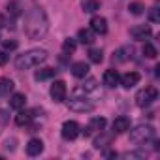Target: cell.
<instances>
[{
  "label": "cell",
  "mask_w": 160,
  "mask_h": 160,
  "mask_svg": "<svg viewBox=\"0 0 160 160\" xmlns=\"http://www.w3.org/2000/svg\"><path fill=\"white\" fill-rule=\"evenodd\" d=\"M49 30V21L47 15L42 8H32L28 10L27 17H25V34L30 40H42Z\"/></svg>",
  "instance_id": "1"
},
{
  "label": "cell",
  "mask_w": 160,
  "mask_h": 160,
  "mask_svg": "<svg viewBox=\"0 0 160 160\" xmlns=\"http://www.w3.org/2000/svg\"><path fill=\"white\" fill-rule=\"evenodd\" d=\"M47 60V51L45 49H28L23 55H19L15 58V68L17 70H30L40 66L42 62Z\"/></svg>",
  "instance_id": "2"
},
{
  "label": "cell",
  "mask_w": 160,
  "mask_h": 160,
  "mask_svg": "<svg viewBox=\"0 0 160 160\" xmlns=\"http://www.w3.org/2000/svg\"><path fill=\"white\" fill-rule=\"evenodd\" d=\"M154 138V128L151 124H139L130 132V141L132 143H147Z\"/></svg>",
  "instance_id": "3"
},
{
  "label": "cell",
  "mask_w": 160,
  "mask_h": 160,
  "mask_svg": "<svg viewBox=\"0 0 160 160\" xmlns=\"http://www.w3.org/2000/svg\"><path fill=\"white\" fill-rule=\"evenodd\" d=\"M156 98H158V91H156L154 87H145V89H141V91L136 94V104H138L139 108H147V106H151Z\"/></svg>",
  "instance_id": "4"
},
{
  "label": "cell",
  "mask_w": 160,
  "mask_h": 160,
  "mask_svg": "<svg viewBox=\"0 0 160 160\" xmlns=\"http://www.w3.org/2000/svg\"><path fill=\"white\" fill-rule=\"evenodd\" d=\"M68 108L73 113H89V111L94 109V104L91 100H87V98H72L68 102Z\"/></svg>",
  "instance_id": "5"
},
{
  "label": "cell",
  "mask_w": 160,
  "mask_h": 160,
  "mask_svg": "<svg viewBox=\"0 0 160 160\" xmlns=\"http://www.w3.org/2000/svg\"><path fill=\"white\" fill-rule=\"evenodd\" d=\"M66 92H68V89H66V83L64 81H55L53 85H51V91H49V94H51V98L58 104V102H64L66 100Z\"/></svg>",
  "instance_id": "6"
},
{
  "label": "cell",
  "mask_w": 160,
  "mask_h": 160,
  "mask_svg": "<svg viewBox=\"0 0 160 160\" xmlns=\"http://www.w3.org/2000/svg\"><path fill=\"white\" fill-rule=\"evenodd\" d=\"M77 136H79V124L75 121H66L62 124V138L70 141V139H75Z\"/></svg>",
  "instance_id": "7"
},
{
  "label": "cell",
  "mask_w": 160,
  "mask_h": 160,
  "mask_svg": "<svg viewBox=\"0 0 160 160\" xmlns=\"http://www.w3.org/2000/svg\"><path fill=\"white\" fill-rule=\"evenodd\" d=\"M139 73L138 72H128V73H124V75H121L119 77V83L124 87V89H132V87H136L138 83H139Z\"/></svg>",
  "instance_id": "8"
},
{
  "label": "cell",
  "mask_w": 160,
  "mask_h": 160,
  "mask_svg": "<svg viewBox=\"0 0 160 160\" xmlns=\"http://www.w3.org/2000/svg\"><path fill=\"white\" fill-rule=\"evenodd\" d=\"M151 34H152V30H151L149 25H139V27H132L130 28V36L134 40H147Z\"/></svg>",
  "instance_id": "9"
},
{
  "label": "cell",
  "mask_w": 160,
  "mask_h": 160,
  "mask_svg": "<svg viewBox=\"0 0 160 160\" xmlns=\"http://www.w3.org/2000/svg\"><path fill=\"white\" fill-rule=\"evenodd\" d=\"M91 30L94 34H106L108 32V21L104 17H100V15H94L91 19Z\"/></svg>",
  "instance_id": "10"
},
{
  "label": "cell",
  "mask_w": 160,
  "mask_h": 160,
  "mask_svg": "<svg viewBox=\"0 0 160 160\" xmlns=\"http://www.w3.org/2000/svg\"><path fill=\"white\" fill-rule=\"evenodd\" d=\"M104 128H106V119H104V117H96V119H92L91 124L83 130V134H85V136H92V132H102Z\"/></svg>",
  "instance_id": "11"
},
{
  "label": "cell",
  "mask_w": 160,
  "mask_h": 160,
  "mask_svg": "<svg viewBox=\"0 0 160 160\" xmlns=\"http://www.w3.org/2000/svg\"><path fill=\"white\" fill-rule=\"evenodd\" d=\"M111 128H113V134H122V132L130 130V119L128 117H117L113 121Z\"/></svg>",
  "instance_id": "12"
},
{
  "label": "cell",
  "mask_w": 160,
  "mask_h": 160,
  "mask_svg": "<svg viewBox=\"0 0 160 160\" xmlns=\"http://www.w3.org/2000/svg\"><path fill=\"white\" fill-rule=\"evenodd\" d=\"M42 151H43V141H42V139L32 138V139L27 143V154H28V156H38Z\"/></svg>",
  "instance_id": "13"
},
{
  "label": "cell",
  "mask_w": 160,
  "mask_h": 160,
  "mask_svg": "<svg viewBox=\"0 0 160 160\" xmlns=\"http://www.w3.org/2000/svg\"><path fill=\"white\" fill-rule=\"evenodd\" d=\"M119 73H117V70H106V73H104V85L106 87H109V89H113V87H117L119 85Z\"/></svg>",
  "instance_id": "14"
},
{
  "label": "cell",
  "mask_w": 160,
  "mask_h": 160,
  "mask_svg": "<svg viewBox=\"0 0 160 160\" xmlns=\"http://www.w3.org/2000/svg\"><path fill=\"white\" fill-rule=\"evenodd\" d=\"M72 73L75 77H79V79L87 77L89 75V64L87 62H75V64H72Z\"/></svg>",
  "instance_id": "15"
},
{
  "label": "cell",
  "mask_w": 160,
  "mask_h": 160,
  "mask_svg": "<svg viewBox=\"0 0 160 160\" xmlns=\"http://www.w3.org/2000/svg\"><path fill=\"white\" fill-rule=\"evenodd\" d=\"M77 40L81 42V43H85V45H91L94 42V32L91 28H81V30L77 32Z\"/></svg>",
  "instance_id": "16"
},
{
  "label": "cell",
  "mask_w": 160,
  "mask_h": 160,
  "mask_svg": "<svg viewBox=\"0 0 160 160\" xmlns=\"http://www.w3.org/2000/svg\"><path fill=\"white\" fill-rule=\"evenodd\" d=\"M13 81L8 77H2L0 79V98H4V96H10V92L13 91Z\"/></svg>",
  "instance_id": "17"
},
{
  "label": "cell",
  "mask_w": 160,
  "mask_h": 160,
  "mask_svg": "<svg viewBox=\"0 0 160 160\" xmlns=\"http://www.w3.org/2000/svg\"><path fill=\"white\" fill-rule=\"evenodd\" d=\"M25 104H27V98H25V94H21V92H15V94L10 98V108H13V109H23Z\"/></svg>",
  "instance_id": "18"
},
{
  "label": "cell",
  "mask_w": 160,
  "mask_h": 160,
  "mask_svg": "<svg viewBox=\"0 0 160 160\" xmlns=\"http://www.w3.org/2000/svg\"><path fill=\"white\" fill-rule=\"evenodd\" d=\"M32 121V111H19L15 115V124L17 126H27Z\"/></svg>",
  "instance_id": "19"
},
{
  "label": "cell",
  "mask_w": 160,
  "mask_h": 160,
  "mask_svg": "<svg viewBox=\"0 0 160 160\" xmlns=\"http://www.w3.org/2000/svg\"><path fill=\"white\" fill-rule=\"evenodd\" d=\"M128 55H132V49L121 47V49L113 55V62H124V60H128Z\"/></svg>",
  "instance_id": "20"
},
{
  "label": "cell",
  "mask_w": 160,
  "mask_h": 160,
  "mask_svg": "<svg viewBox=\"0 0 160 160\" xmlns=\"http://www.w3.org/2000/svg\"><path fill=\"white\" fill-rule=\"evenodd\" d=\"M53 75H55V68H42V70H38V72L34 73V77L38 79V81L49 79V77H53Z\"/></svg>",
  "instance_id": "21"
},
{
  "label": "cell",
  "mask_w": 160,
  "mask_h": 160,
  "mask_svg": "<svg viewBox=\"0 0 160 160\" xmlns=\"http://www.w3.org/2000/svg\"><path fill=\"white\" fill-rule=\"evenodd\" d=\"M89 58H91V62L100 64V62L104 60V51H102V49H91V51H89Z\"/></svg>",
  "instance_id": "22"
},
{
  "label": "cell",
  "mask_w": 160,
  "mask_h": 160,
  "mask_svg": "<svg viewBox=\"0 0 160 160\" xmlns=\"http://www.w3.org/2000/svg\"><path fill=\"white\" fill-rule=\"evenodd\" d=\"M100 8V2L98 0H85L83 2V12H87V13H92V12H96Z\"/></svg>",
  "instance_id": "23"
},
{
  "label": "cell",
  "mask_w": 160,
  "mask_h": 160,
  "mask_svg": "<svg viewBox=\"0 0 160 160\" xmlns=\"http://www.w3.org/2000/svg\"><path fill=\"white\" fill-rule=\"evenodd\" d=\"M109 141H111V136H108V134H102V132H100V138H96V139H94V147H96V149H102V147L109 145Z\"/></svg>",
  "instance_id": "24"
},
{
  "label": "cell",
  "mask_w": 160,
  "mask_h": 160,
  "mask_svg": "<svg viewBox=\"0 0 160 160\" xmlns=\"http://www.w3.org/2000/svg\"><path fill=\"white\" fill-rule=\"evenodd\" d=\"M75 49H77V43H75L72 38L64 40V43H62V51H64L66 55H70V53H75Z\"/></svg>",
  "instance_id": "25"
},
{
  "label": "cell",
  "mask_w": 160,
  "mask_h": 160,
  "mask_svg": "<svg viewBox=\"0 0 160 160\" xmlns=\"http://www.w3.org/2000/svg\"><path fill=\"white\" fill-rule=\"evenodd\" d=\"M143 55H145L147 58H156L158 53H156V47H154L152 43H145V45H143Z\"/></svg>",
  "instance_id": "26"
},
{
  "label": "cell",
  "mask_w": 160,
  "mask_h": 160,
  "mask_svg": "<svg viewBox=\"0 0 160 160\" xmlns=\"http://www.w3.org/2000/svg\"><path fill=\"white\" fill-rule=\"evenodd\" d=\"M128 10H130V13H134V15H141L143 10H145V6H143L141 2H132Z\"/></svg>",
  "instance_id": "27"
},
{
  "label": "cell",
  "mask_w": 160,
  "mask_h": 160,
  "mask_svg": "<svg viewBox=\"0 0 160 160\" xmlns=\"http://www.w3.org/2000/svg\"><path fill=\"white\" fill-rule=\"evenodd\" d=\"M8 12H10L13 17H17V15L21 13V12H19V4H17V2H12V4H8Z\"/></svg>",
  "instance_id": "28"
},
{
  "label": "cell",
  "mask_w": 160,
  "mask_h": 160,
  "mask_svg": "<svg viewBox=\"0 0 160 160\" xmlns=\"http://www.w3.org/2000/svg\"><path fill=\"white\" fill-rule=\"evenodd\" d=\"M149 19H151V23H158V21H160L158 8H151V12H149Z\"/></svg>",
  "instance_id": "29"
},
{
  "label": "cell",
  "mask_w": 160,
  "mask_h": 160,
  "mask_svg": "<svg viewBox=\"0 0 160 160\" xmlns=\"http://www.w3.org/2000/svg\"><path fill=\"white\" fill-rule=\"evenodd\" d=\"M96 89V79H89V81L83 85V91L85 92H89V91H94Z\"/></svg>",
  "instance_id": "30"
},
{
  "label": "cell",
  "mask_w": 160,
  "mask_h": 160,
  "mask_svg": "<svg viewBox=\"0 0 160 160\" xmlns=\"http://www.w3.org/2000/svg\"><path fill=\"white\" fill-rule=\"evenodd\" d=\"M4 49H8V51L17 49V42H15V40H6V42H4Z\"/></svg>",
  "instance_id": "31"
},
{
  "label": "cell",
  "mask_w": 160,
  "mask_h": 160,
  "mask_svg": "<svg viewBox=\"0 0 160 160\" xmlns=\"http://www.w3.org/2000/svg\"><path fill=\"white\" fill-rule=\"evenodd\" d=\"M8 62V55H6V51H0V66H4Z\"/></svg>",
  "instance_id": "32"
}]
</instances>
